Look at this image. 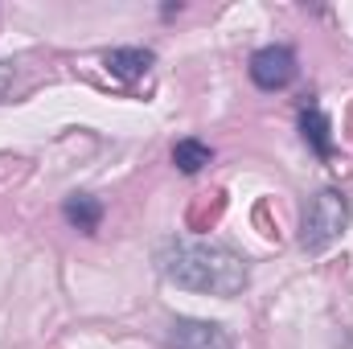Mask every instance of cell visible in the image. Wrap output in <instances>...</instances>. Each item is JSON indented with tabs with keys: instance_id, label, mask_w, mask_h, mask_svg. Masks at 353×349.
Instances as JSON below:
<instances>
[{
	"instance_id": "6da1fadb",
	"label": "cell",
	"mask_w": 353,
	"mask_h": 349,
	"mask_svg": "<svg viewBox=\"0 0 353 349\" xmlns=\"http://www.w3.org/2000/svg\"><path fill=\"white\" fill-rule=\"evenodd\" d=\"M157 271L185 292L222 296V300L239 296L251 283V267L234 247L197 243V239H165L157 247Z\"/></svg>"
},
{
	"instance_id": "9c48e42d",
	"label": "cell",
	"mask_w": 353,
	"mask_h": 349,
	"mask_svg": "<svg viewBox=\"0 0 353 349\" xmlns=\"http://www.w3.org/2000/svg\"><path fill=\"white\" fill-rule=\"evenodd\" d=\"M12 83H17V70H12V62H0V103L8 99Z\"/></svg>"
},
{
	"instance_id": "5b68a950",
	"label": "cell",
	"mask_w": 353,
	"mask_h": 349,
	"mask_svg": "<svg viewBox=\"0 0 353 349\" xmlns=\"http://www.w3.org/2000/svg\"><path fill=\"white\" fill-rule=\"evenodd\" d=\"M152 62H157V54L144 50V46H123V50H107V54H103L107 74L119 79V83H136V79H144V74L152 70Z\"/></svg>"
},
{
	"instance_id": "7a4b0ae2",
	"label": "cell",
	"mask_w": 353,
	"mask_h": 349,
	"mask_svg": "<svg viewBox=\"0 0 353 349\" xmlns=\"http://www.w3.org/2000/svg\"><path fill=\"white\" fill-rule=\"evenodd\" d=\"M350 218H353L350 197L337 193V189H321V193L304 206V218H300V247L312 251V255L325 251V247H333V243L345 235Z\"/></svg>"
},
{
	"instance_id": "ba28073f",
	"label": "cell",
	"mask_w": 353,
	"mask_h": 349,
	"mask_svg": "<svg viewBox=\"0 0 353 349\" xmlns=\"http://www.w3.org/2000/svg\"><path fill=\"white\" fill-rule=\"evenodd\" d=\"M210 161H214V148H210V144H201V140H193V136H189V140H176V144H173V165L185 177L201 173Z\"/></svg>"
},
{
	"instance_id": "8992f818",
	"label": "cell",
	"mask_w": 353,
	"mask_h": 349,
	"mask_svg": "<svg viewBox=\"0 0 353 349\" xmlns=\"http://www.w3.org/2000/svg\"><path fill=\"white\" fill-rule=\"evenodd\" d=\"M300 132H304L308 148H312L321 161L333 157V128H329V115H325L321 107H304V111H300Z\"/></svg>"
},
{
	"instance_id": "52a82bcc",
	"label": "cell",
	"mask_w": 353,
	"mask_h": 349,
	"mask_svg": "<svg viewBox=\"0 0 353 349\" xmlns=\"http://www.w3.org/2000/svg\"><path fill=\"white\" fill-rule=\"evenodd\" d=\"M62 218L74 226V230H99V222H103V201L99 197H90V193H70L66 201H62Z\"/></svg>"
},
{
	"instance_id": "277c9868",
	"label": "cell",
	"mask_w": 353,
	"mask_h": 349,
	"mask_svg": "<svg viewBox=\"0 0 353 349\" xmlns=\"http://www.w3.org/2000/svg\"><path fill=\"white\" fill-rule=\"evenodd\" d=\"M296 79V54L288 46H263L251 54V83L259 90H283Z\"/></svg>"
},
{
	"instance_id": "3957f363",
	"label": "cell",
	"mask_w": 353,
	"mask_h": 349,
	"mask_svg": "<svg viewBox=\"0 0 353 349\" xmlns=\"http://www.w3.org/2000/svg\"><path fill=\"white\" fill-rule=\"evenodd\" d=\"M169 349H234V337L218 321L176 317L173 325H169Z\"/></svg>"
}]
</instances>
